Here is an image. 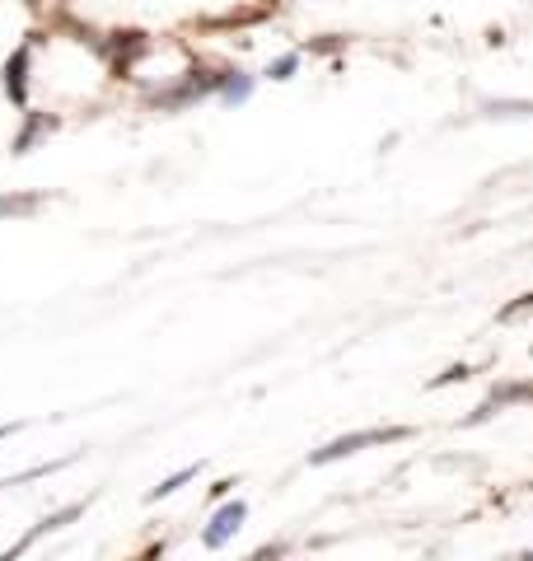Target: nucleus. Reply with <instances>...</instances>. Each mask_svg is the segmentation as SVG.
Returning a JSON list of instances; mask_svg holds the SVG:
<instances>
[{"mask_svg": "<svg viewBox=\"0 0 533 561\" xmlns=\"http://www.w3.org/2000/svg\"><path fill=\"white\" fill-rule=\"evenodd\" d=\"M253 557H258V561H266V557H286V542H262Z\"/></svg>", "mask_w": 533, "mask_h": 561, "instance_id": "nucleus-14", "label": "nucleus"}, {"mask_svg": "<svg viewBox=\"0 0 533 561\" xmlns=\"http://www.w3.org/2000/svg\"><path fill=\"white\" fill-rule=\"evenodd\" d=\"M24 5H29V10H38V14H47V20H52V14H61V10H66V0H24Z\"/></svg>", "mask_w": 533, "mask_h": 561, "instance_id": "nucleus-13", "label": "nucleus"}, {"mask_svg": "<svg viewBox=\"0 0 533 561\" xmlns=\"http://www.w3.org/2000/svg\"><path fill=\"white\" fill-rule=\"evenodd\" d=\"M533 309V295H520L514 305H506L501 313H496V323H514V319H524V313Z\"/></svg>", "mask_w": 533, "mask_h": 561, "instance_id": "nucleus-12", "label": "nucleus"}, {"mask_svg": "<svg viewBox=\"0 0 533 561\" xmlns=\"http://www.w3.org/2000/svg\"><path fill=\"white\" fill-rule=\"evenodd\" d=\"M0 90H5V99L14 103V108H33V38H24L20 47L10 51L5 70H0Z\"/></svg>", "mask_w": 533, "mask_h": 561, "instance_id": "nucleus-2", "label": "nucleus"}, {"mask_svg": "<svg viewBox=\"0 0 533 561\" xmlns=\"http://www.w3.org/2000/svg\"><path fill=\"white\" fill-rule=\"evenodd\" d=\"M342 47H347V38H337V33H324V38H309L299 51H314V57H337Z\"/></svg>", "mask_w": 533, "mask_h": 561, "instance_id": "nucleus-10", "label": "nucleus"}, {"mask_svg": "<svg viewBox=\"0 0 533 561\" xmlns=\"http://www.w3.org/2000/svg\"><path fill=\"white\" fill-rule=\"evenodd\" d=\"M412 426H370V431H351V435H337V440H328L324 449L309 454L314 468H328V463H342V459H355V454L365 449H379V445H398V440H412Z\"/></svg>", "mask_w": 533, "mask_h": 561, "instance_id": "nucleus-1", "label": "nucleus"}, {"mask_svg": "<svg viewBox=\"0 0 533 561\" xmlns=\"http://www.w3.org/2000/svg\"><path fill=\"white\" fill-rule=\"evenodd\" d=\"M14 431H20V421H10V426H0V440H10Z\"/></svg>", "mask_w": 533, "mask_h": 561, "instance_id": "nucleus-16", "label": "nucleus"}, {"mask_svg": "<svg viewBox=\"0 0 533 561\" xmlns=\"http://www.w3.org/2000/svg\"><path fill=\"white\" fill-rule=\"evenodd\" d=\"M248 524V501H235V496H220V505L211 511L206 529H202V548L206 552H220L229 538H235L239 529Z\"/></svg>", "mask_w": 533, "mask_h": 561, "instance_id": "nucleus-3", "label": "nucleus"}, {"mask_svg": "<svg viewBox=\"0 0 533 561\" xmlns=\"http://www.w3.org/2000/svg\"><path fill=\"white\" fill-rule=\"evenodd\" d=\"M61 127V113H47V108H24V127L14 131L10 140V150L14 154H29L33 146H43V140Z\"/></svg>", "mask_w": 533, "mask_h": 561, "instance_id": "nucleus-4", "label": "nucleus"}, {"mask_svg": "<svg viewBox=\"0 0 533 561\" xmlns=\"http://www.w3.org/2000/svg\"><path fill=\"white\" fill-rule=\"evenodd\" d=\"M43 206V192H0V220H33Z\"/></svg>", "mask_w": 533, "mask_h": 561, "instance_id": "nucleus-6", "label": "nucleus"}, {"mask_svg": "<svg viewBox=\"0 0 533 561\" xmlns=\"http://www.w3.org/2000/svg\"><path fill=\"white\" fill-rule=\"evenodd\" d=\"M216 99L225 103V108H239V103L253 99V76H248V70H239V66H225V76H220V84H216Z\"/></svg>", "mask_w": 533, "mask_h": 561, "instance_id": "nucleus-5", "label": "nucleus"}, {"mask_svg": "<svg viewBox=\"0 0 533 561\" xmlns=\"http://www.w3.org/2000/svg\"><path fill=\"white\" fill-rule=\"evenodd\" d=\"M468 375H473V365L458 360V365H450V370H440V375L431 379V389H450V383H464Z\"/></svg>", "mask_w": 533, "mask_h": 561, "instance_id": "nucleus-11", "label": "nucleus"}, {"mask_svg": "<svg viewBox=\"0 0 533 561\" xmlns=\"http://www.w3.org/2000/svg\"><path fill=\"white\" fill-rule=\"evenodd\" d=\"M299 61H305V51H281L276 61H266V80H276V84H286V80H295V70H299Z\"/></svg>", "mask_w": 533, "mask_h": 561, "instance_id": "nucleus-8", "label": "nucleus"}, {"mask_svg": "<svg viewBox=\"0 0 533 561\" xmlns=\"http://www.w3.org/2000/svg\"><path fill=\"white\" fill-rule=\"evenodd\" d=\"M235 486H239L235 478H220L216 486H211V501H220V496H229V491H235Z\"/></svg>", "mask_w": 533, "mask_h": 561, "instance_id": "nucleus-15", "label": "nucleus"}, {"mask_svg": "<svg viewBox=\"0 0 533 561\" xmlns=\"http://www.w3.org/2000/svg\"><path fill=\"white\" fill-rule=\"evenodd\" d=\"M197 472H202V463H188V468H178V472H173V478H165V482H159V486L150 491V496H146V501L155 505V501H169V496H178V491H183L188 482H197Z\"/></svg>", "mask_w": 533, "mask_h": 561, "instance_id": "nucleus-7", "label": "nucleus"}, {"mask_svg": "<svg viewBox=\"0 0 533 561\" xmlns=\"http://www.w3.org/2000/svg\"><path fill=\"white\" fill-rule=\"evenodd\" d=\"M491 402H496V412L514 408V402H529V383H501V389H491Z\"/></svg>", "mask_w": 533, "mask_h": 561, "instance_id": "nucleus-9", "label": "nucleus"}]
</instances>
